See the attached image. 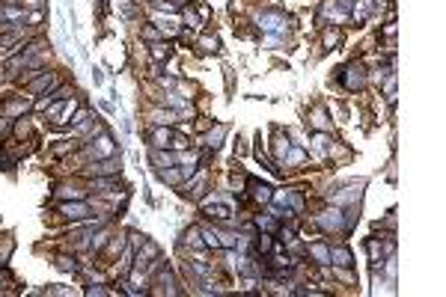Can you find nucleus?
Wrapping results in <instances>:
<instances>
[{"label":"nucleus","instance_id":"f03ea898","mask_svg":"<svg viewBox=\"0 0 446 297\" xmlns=\"http://www.w3.org/2000/svg\"><path fill=\"white\" fill-rule=\"evenodd\" d=\"M339 77H342V83H345V89H360L363 83H366V71H363V65H348V68H342L339 71Z\"/></svg>","mask_w":446,"mask_h":297},{"label":"nucleus","instance_id":"412c9836","mask_svg":"<svg viewBox=\"0 0 446 297\" xmlns=\"http://www.w3.org/2000/svg\"><path fill=\"white\" fill-rule=\"evenodd\" d=\"M339 39H342V33H339V30H327V36H324V48L339 45Z\"/></svg>","mask_w":446,"mask_h":297},{"label":"nucleus","instance_id":"7ed1b4c3","mask_svg":"<svg viewBox=\"0 0 446 297\" xmlns=\"http://www.w3.org/2000/svg\"><path fill=\"white\" fill-rule=\"evenodd\" d=\"M60 214L68 217V220H86L92 211H89V205H86L83 199H74V202H63V205H60Z\"/></svg>","mask_w":446,"mask_h":297},{"label":"nucleus","instance_id":"dca6fc26","mask_svg":"<svg viewBox=\"0 0 446 297\" xmlns=\"http://www.w3.org/2000/svg\"><path fill=\"white\" fill-rule=\"evenodd\" d=\"M259 24H262L265 30H280V27H283V18H280V15H262Z\"/></svg>","mask_w":446,"mask_h":297},{"label":"nucleus","instance_id":"20e7f679","mask_svg":"<svg viewBox=\"0 0 446 297\" xmlns=\"http://www.w3.org/2000/svg\"><path fill=\"white\" fill-rule=\"evenodd\" d=\"M316 223H319L324 232H339V229L345 226V217H342V211H336V208H333V211H324Z\"/></svg>","mask_w":446,"mask_h":297},{"label":"nucleus","instance_id":"a211bd4d","mask_svg":"<svg viewBox=\"0 0 446 297\" xmlns=\"http://www.w3.org/2000/svg\"><path fill=\"white\" fill-rule=\"evenodd\" d=\"M199 51H202V54L217 51V39H214V36H202V39H199Z\"/></svg>","mask_w":446,"mask_h":297},{"label":"nucleus","instance_id":"39448f33","mask_svg":"<svg viewBox=\"0 0 446 297\" xmlns=\"http://www.w3.org/2000/svg\"><path fill=\"white\" fill-rule=\"evenodd\" d=\"M57 86V74L54 71H42L33 83H30V95H39V92H54Z\"/></svg>","mask_w":446,"mask_h":297},{"label":"nucleus","instance_id":"4be33fe9","mask_svg":"<svg viewBox=\"0 0 446 297\" xmlns=\"http://www.w3.org/2000/svg\"><path fill=\"white\" fill-rule=\"evenodd\" d=\"M280 241H283V244H292V241H295V226H283V229H280Z\"/></svg>","mask_w":446,"mask_h":297},{"label":"nucleus","instance_id":"9b49d317","mask_svg":"<svg viewBox=\"0 0 446 297\" xmlns=\"http://www.w3.org/2000/svg\"><path fill=\"white\" fill-rule=\"evenodd\" d=\"M223 137H226V125H217V128H211V131H208V137H205V146H208V149H217Z\"/></svg>","mask_w":446,"mask_h":297},{"label":"nucleus","instance_id":"423d86ee","mask_svg":"<svg viewBox=\"0 0 446 297\" xmlns=\"http://www.w3.org/2000/svg\"><path fill=\"white\" fill-rule=\"evenodd\" d=\"M89 155H92V158H110V155H116V152H113V140H110L107 134H101L98 143L89 146Z\"/></svg>","mask_w":446,"mask_h":297},{"label":"nucleus","instance_id":"6ab92c4d","mask_svg":"<svg viewBox=\"0 0 446 297\" xmlns=\"http://www.w3.org/2000/svg\"><path fill=\"white\" fill-rule=\"evenodd\" d=\"M313 125H316L319 131H330V122H327V116H324L321 110H316V113H313Z\"/></svg>","mask_w":446,"mask_h":297},{"label":"nucleus","instance_id":"f3484780","mask_svg":"<svg viewBox=\"0 0 446 297\" xmlns=\"http://www.w3.org/2000/svg\"><path fill=\"white\" fill-rule=\"evenodd\" d=\"M256 250H259L262 256H268V253L274 250V241H271V235H259V238H256Z\"/></svg>","mask_w":446,"mask_h":297},{"label":"nucleus","instance_id":"2eb2a0df","mask_svg":"<svg viewBox=\"0 0 446 297\" xmlns=\"http://www.w3.org/2000/svg\"><path fill=\"white\" fill-rule=\"evenodd\" d=\"M185 241H188L191 247H196V250H202V247H205V241H202V232H199V229H193V226L188 229V235H185Z\"/></svg>","mask_w":446,"mask_h":297},{"label":"nucleus","instance_id":"a878e982","mask_svg":"<svg viewBox=\"0 0 446 297\" xmlns=\"http://www.w3.org/2000/svg\"><path fill=\"white\" fill-rule=\"evenodd\" d=\"M0 289H3V283H0Z\"/></svg>","mask_w":446,"mask_h":297},{"label":"nucleus","instance_id":"aec40b11","mask_svg":"<svg viewBox=\"0 0 446 297\" xmlns=\"http://www.w3.org/2000/svg\"><path fill=\"white\" fill-rule=\"evenodd\" d=\"M57 268L60 271H77V262L68 259V256H57Z\"/></svg>","mask_w":446,"mask_h":297},{"label":"nucleus","instance_id":"5701e85b","mask_svg":"<svg viewBox=\"0 0 446 297\" xmlns=\"http://www.w3.org/2000/svg\"><path fill=\"white\" fill-rule=\"evenodd\" d=\"M143 39H146V42H158V39H161V33H158L155 27H143Z\"/></svg>","mask_w":446,"mask_h":297},{"label":"nucleus","instance_id":"0eeeda50","mask_svg":"<svg viewBox=\"0 0 446 297\" xmlns=\"http://www.w3.org/2000/svg\"><path fill=\"white\" fill-rule=\"evenodd\" d=\"M330 262H333L336 268H351V265H354L348 247H330Z\"/></svg>","mask_w":446,"mask_h":297},{"label":"nucleus","instance_id":"9d476101","mask_svg":"<svg viewBox=\"0 0 446 297\" xmlns=\"http://www.w3.org/2000/svg\"><path fill=\"white\" fill-rule=\"evenodd\" d=\"M307 256H313V259H316L319 265H327V262H330V250H327L324 244H310Z\"/></svg>","mask_w":446,"mask_h":297},{"label":"nucleus","instance_id":"1a4fd4ad","mask_svg":"<svg viewBox=\"0 0 446 297\" xmlns=\"http://www.w3.org/2000/svg\"><path fill=\"white\" fill-rule=\"evenodd\" d=\"M247 184H250V190H253V199H256V202H271V196H274V193H271V187H268V184L253 181V178H250Z\"/></svg>","mask_w":446,"mask_h":297},{"label":"nucleus","instance_id":"4468645a","mask_svg":"<svg viewBox=\"0 0 446 297\" xmlns=\"http://www.w3.org/2000/svg\"><path fill=\"white\" fill-rule=\"evenodd\" d=\"M0 110H3V116L9 119V116H18V113H24V110H27V101H9V104H3Z\"/></svg>","mask_w":446,"mask_h":297},{"label":"nucleus","instance_id":"393cba45","mask_svg":"<svg viewBox=\"0 0 446 297\" xmlns=\"http://www.w3.org/2000/svg\"><path fill=\"white\" fill-rule=\"evenodd\" d=\"M6 3H18V0H6Z\"/></svg>","mask_w":446,"mask_h":297},{"label":"nucleus","instance_id":"f257e3e1","mask_svg":"<svg viewBox=\"0 0 446 297\" xmlns=\"http://www.w3.org/2000/svg\"><path fill=\"white\" fill-rule=\"evenodd\" d=\"M119 173V158L116 155H110V158H104V161H92L89 167H83V176H89V178H104V176H116Z\"/></svg>","mask_w":446,"mask_h":297},{"label":"nucleus","instance_id":"b1692460","mask_svg":"<svg viewBox=\"0 0 446 297\" xmlns=\"http://www.w3.org/2000/svg\"><path fill=\"white\" fill-rule=\"evenodd\" d=\"M9 131V119L6 116H0V134H6Z\"/></svg>","mask_w":446,"mask_h":297},{"label":"nucleus","instance_id":"ddd939ff","mask_svg":"<svg viewBox=\"0 0 446 297\" xmlns=\"http://www.w3.org/2000/svg\"><path fill=\"white\" fill-rule=\"evenodd\" d=\"M57 196H63V199H83V190H80V187H71V184H60V187H57Z\"/></svg>","mask_w":446,"mask_h":297},{"label":"nucleus","instance_id":"f8f14e48","mask_svg":"<svg viewBox=\"0 0 446 297\" xmlns=\"http://www.w3.org/2000/svg\"><path fill=\"white\" fill-rule=\"evenodd\" d=\"M170 57H173V48H170V45H164V42L152 45V59H155V62H164V59H170Z\"/></svg>","mask_w":446,"mask_h":297},{"label":"nucleus","instance_id":"6e6552de","mask_svg":"<svg viewBox=\"0 0 446 297\" xmlns=\"http://www.w3.org/2000/svg\"><path fill=\"white\" fill-rule=\"evenodd\" d=\"M170 140H173V131H170V128H155V131L149 134L152 149H167V146H170Z\"/></svg>","mask_w":446,"mask_h":297}]
</instances>
